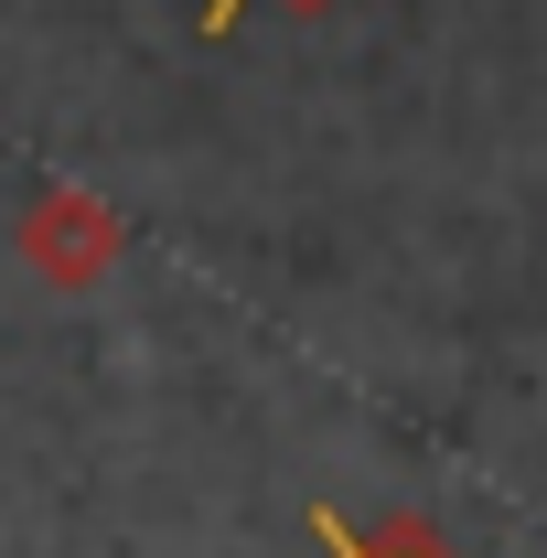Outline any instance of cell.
Returning <instances> with one entry per match:
<instances>
[{"instance_id": "obj_2", "label": "cell", "mask_w": 547, "mask_h": 558, "mask_svg": "<svg viewBox=\"0 0 547 558\" xmlns=\"http://www.w3.org/2000/svg\"><path fill=\"white\" fill-rule=\"evenodd\" d=\"M312 548H323V558H462L418 505L376 515V526H354V515H333V505H312Z\"/></svg>"}, {"instance_id": "obj_3", "label": "cell", "mask_w": 547, "mask_h": 558, "mask_svg": "<svg viewBox=\"0 0 547 558\" xmlns=\"http://www.w3.org/2000/svg\"><path fill=\"white\" fill-rule=\"evenodd\" d=\"M279 11H323V0H279ZM247 22V0H205V33H236Z\"/></svg>"}, {"instance_id": "obj_1", "label": "cell", "mask_w": 547, "mask_h": 558, "mask_svg": "<svg viewBox=\"0 0 547 558\" xmlns=\"http://www.w3.org/2000/svg\"><path fill=\"white\" fill-rule=\"evenodd\" d=\"M11 247H22V269L44 279V290H97V279L130 258V226L108 194H86V183H44L22 226H11Z\"/></svg>"}]
</instances>
